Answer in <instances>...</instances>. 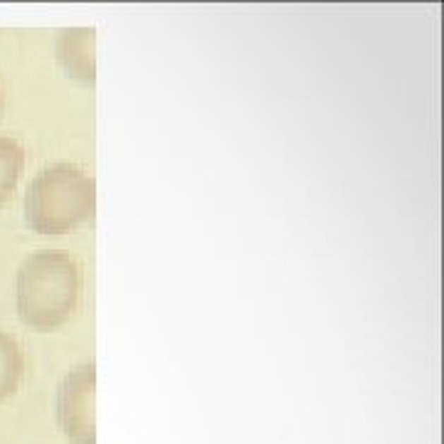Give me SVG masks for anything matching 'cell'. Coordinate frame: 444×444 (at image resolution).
Wrapping results in <instances>:
<instances>
[{"label": "cell", "mask_w": 444, "mask_h": 444, "mask_svg": "<svg viewBox=\"0 0 444 444\" xmlns=\"http://www.w3.org/2000/svg\"><path fill=\"white\" fill-rule=\"evenodd\" d=\"M82 274L69 252L37 249L18 269L15 304L23 323L32 328H54L77 311Z\"/></svg>", "instance_id": "1"}, {"label": "cell", "mask_w": 444, "mask_h": 444, "mask_svg": "<svg viewBox=\"0 0 444 444\" xmlns=\"http://www.w3.org/2000/svg\"><path fill=\"white\" fill-rule=\"evenodd\" d=\"M94 47H97V30L94 28H64L57 35L54 54L67 77L92 84L97 79Z\"/></svg>", "instance_id": "4"}, {"label": "cell", "mask_w": 444, "mask_h": 444, "mask_svg": "<svg viewBox=\"0 0 444 444\" xmlns=\"http://www.w3.org/2000/svg\"><path fill=\"white\" fill-rule=\"evenodd\" d=\"M25 168V148L10 136H0V208L8 203Z\"/></svg>", "instance_id": "6"}, {"label": "cell", "mask_w": 444, "mask_h": 444, "mask_svg": "<svg viewBox=\"0 0 444 444\" xmlns=\"http://www.w3.org/2000/svg\"><path fill=\"white\" fill-rule=\"evenodd\" d=\"M25 376V353L10 333L0 331V402L18 390Z\"/></svg>", "instance_id": "5"}, {"label": "cell", "mask_w": 444, "mask_h": 444, "mask_svg": "<svg viewBox=\"0 0 444 444\" xmlns=\"http://www.w3.org/2000/svg\"><path fill=\"white\" fill-rule=\"evenodd\" d=\"M97 183L74 163H54L32 178L25 193V220L40 234H59L94 215Z\"/></svg>", "instance_id": "2"}, {"label": "cell", "mask_w": 444, "mask_h": 444, "mask_svg": "<svg viewBox=\"0 0 444 444\" xmlns=\"http://www.w3.org/2000/svg\"><path fill=\"white\" fill-rule=\"evenodd\" d=\"M94 363L77 366L62 378L57 390V417L64 435L77 444H94Z\"/></svg>", "instance_id": "3"}, {"label": "cell", "mask_w": 444, "mask_h": 444, "mask_svg": "<svg viewBox=\"0 0 444 444\" xmlns=\"http://www.w3.org/2000/svg\"><path fill=\"white\" fill-rule=\"evenodd\" d=\"M0 114H3V87H0Z\"/></svg>", "instance_id": "7"}]
</instances>
